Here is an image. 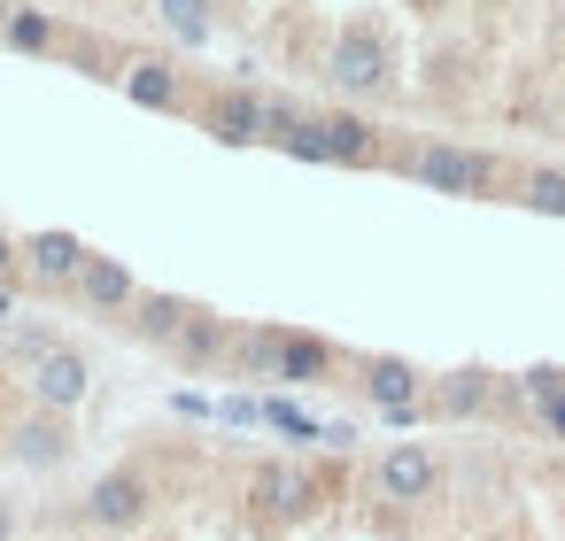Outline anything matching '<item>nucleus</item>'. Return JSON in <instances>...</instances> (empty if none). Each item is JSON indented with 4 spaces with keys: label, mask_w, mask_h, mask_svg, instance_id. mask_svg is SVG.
I'll return each instance as SVG.
<instances>
[{
    "label": "nucleus",
    "mask_w": 565,
    "mask_h": 541,
    "mask_svg": "<svg viewBox=\"0 0 565 541\" xmlns=\"http://www.w3.org/2000/svg\"><path fill=\"white\" fill-rule=\"evenodd\" d=\"M395 171H403V178H418L426 194H457V202H480V194L495 186V155L457 148V140H426V148L395 155Z\"/></svg>",
    "instance_id": "nucleus-1"
},
{
    "label": "nucleus",
    "mask_w": 565,
    "mask_h": 541,
    "mask_svg": "<svg viewBox=\"0 0 565 541\" xmlns=\"http://www.w3.org/2000/svg\"><path fill=\"white\" fill-rule=\"evenodd\" d=\"M326 78H333L341 94L372 101V94H387V86H395V55H387V40H380L372 24H349V32L326 47Z\"/></svg>",
    "instance_id": "nucleus-2"
},
{
    "label": "nucleus",
    "mask_w": 565,
    "mask_h": 541,
    "mask_svg": "<svg viewBox=\"0 0 565 541\" xmlns=\"http://www.w3.org/2000/svg\"><path fill=\"white\" fill-rule=\"evenodd\" d=\"M372 487H380L387 502H434V487H441V456H434L426 441H395V448L372 464Z\"/></svg>",
    "instance_id": "nucleus-3"
},
{
    "label": "nucleus",
    "mask_w": 565,
    "mask_h": 541,
    "mask_svg": "<svg viewBox=\"0 0 565 541\" xmlns=\"http://www.w3.org/2000/svg\"><path fill=\"white\" fill-rule=\"evenodd\" d=\"M86 394H94V364H86V356H78L71 340H63V348H47V356L32 364V402H40V410L71 418V410H78Z\"/></svg>",
    "instance_id": "nucleus-4"
},
{
    "label": "nucleus",
    "mask_w": 565,
    "mask_h": 541,
    "mask_svg": "<svg viewBox=\"0 0 565 541\" xmlns=\"http://www.w3.org/2000/svg\"><path fill=\"white\" fill-rule=\"evenodd\" d=\"M148 479L140 472H102L94 487H86V526H102V533H132L140 518H148Z\"/></svg>",
    "instance_id": "nucleus-5"
},
{
    "label": "nucleus",
    "mask_w": 565,
    "mask_h": 541,
    "mask_svg": "<svg viewBox=\"0 0 565 541\" xmlns=\"http://www.w3.org/2000/svg\"><path fill=\"white\" fill-rule=\"evenodd\" d=\"M248 502H256L264 518H310V510H318V472H302V464H264V472L248 479Z\"/></svg>",
    "instance_id": "nucleus-6"
},
{
    "label": "nucleus",
    "mask_w": 565,
    "mask_h": 541,
    "mask_svg": "<svg viewBox=\"0 0 565 541\" xmlns=\"http://www.w3.org/2000/svg\"><path fill=\"white\" fill-rule=\"evenodd\" d=\"M86 263H94V248H86L78 232H32V240H24V271H32L47 294H55V286H78Z\"/></svg>",
    "instance_id": "nucleus-7"
},
{
    "label": "nucleus",
    "mask_w": 565,
    "mask_h": 541,
    "mask_svg": "<svg viewBox=\"0 0 565 541\" xmlns=\"http://www.w3.org/2000/svg\"><path fill=\"white\" fill-rule=\"evenodd\" d=\"M202 125H210V140H225V148H256V140H264V94H256V86H225V94L202 109Z\"/></svg>",
    "instance_id": "nucleus-8"
},
{
    "label": "nucleus",
    "mask_w": 565,
    "mask_h": 541,
    "mask_svg": "<svg viewBox=\"0 0 565 541\" xmlns=\"http://www.w3.org/2000/svg\"><path fill=\"white\" fill-rule=\"evenodd\" d=\"M94 317H132V302H140V279L117 263V256H94L86 271H78V286H71Z\"/></svg>",
    "instance_id": "nucleus-9"
},
{
    "label": "nucleus",
    "mask_w": 565,
    "mask_h": 541,
    "mask_svg": "<svg viewBox=\"0 0 565 541\" xmlns=\"http://www.w3.org/2000/svg\"><path fill=\"white\" fill-rule=\"evenodd\" d=\"M117 86H125L132 109H156V117H171V109L186 101V86H179V71H171L163 55H132V63L117 71Z\"/></svg>",
    "instance_id": "nucleus-10"
},
{
    "label": "nucleus",
    "mask_w": 565,
    "mask_h": 541,
    "mask_svg": "<svg viewBox=\"0 0 565 541\" xmlns=\"http://www.w3.org/2000/svg\"><path fill=\"white\" fill-rule=\"evenodd\" d=\"M233 325L217 317V310H194L186 317V333L171 340V356H179V371H217V364H233Z\"/></svg>",
    "instance_id": "nucleus-11"
},
{
    "label": "nucleus",
    "mask_w": 565,
    "mask_h": 541,
    "mask_svg": "<svg viewBox=\"0 0 565 541\" xmlns=\"http://www.w3.org/2000/svg\"><path fill=\"white\" fill-rule=\"evenodd\" d=\"M364 394H372V410H418L426 402V371L418 364H403V356H364Z\"/></svg>",
    "instance_id": "nucleus-12"
},
{
    "label": "nucleus",
    "mask_w": 565,
    "mask_h": 541,
    "mask_svg": "<svg viewBox=\"0 0 565 541\" xmlns=\"http://www.w3.org/2000/svg\"><path fill=\"white\" fill-rule=\"evenodd\" d=\"M71 448H78V441H71V425H63L55 410L24 418V425L9 433V456H17V464H32V472H55V464H71Z\"/></svg>",
    "instance_id": "nucleus-13"
},
{
    "label": "nucleus",
    "mask_w": 565,
    "mask_h": 541,
    "mask_svg": "<svg viewBox=\"0 0 565 541\" xmlns=\"http://www.w3.org/2000/svg\"><path fill=\"white\" fill-rule=\"evenodd\" d=\"M326 125V155L341 163V171H372V163H387L380 155V132L356 117V109H333V117H318Z\"/></svg>",
    "instance_id": "nucleus-14"
},
{
    "label": "nucleus",
    "mask_w": 565,
    "mask_h": 541,
    "mask_svg": "<svg viewBox=\"0 0 565 541\" xmlns=\"http://www.w3.org/2000/svg\"><path fill=\"white\" fill-rule=\"evenodd\" d=\"M156 24L179 40V47H210L217 40V0H148Z\"/></svg>",
    "instance_id": "nucleus-15"
},
{
    "label": "nucleus",
    "mask_w": 565,
    "mask_h": 541,
    "mask_svg": "<svg viewBox=\"0 0 565 541\" xmlns=\"http://www.w3.org/2000/svg\"><path fill=\"white\" fill-rule=\"evenodd\" d=\"M426 410H434V418H457V425L480 418V410H488V371H441L434 394H426Z\"/></svg>",
    "instance_id": "nucleus-16"
},
{
    "label": "nucleus",
    "mask_w": 565,
    "mask_h": 541,
    "mask_svg": "<svg viewBox=\"0 0 565 541\" xmlns=\"http://www.w3.org/2000/svg\"><path fill=\"white\" fill-rule=\"evenodd\" d=\"M186 317H194V302H179V294H148L140 286V302H132V333L140 340H163V348L186 333Z\"/></svg>",
    "instance_id": "nucleus-17"
},
{
    "label": "nucleus",
    "mask_w": 565,
    "mask_h": 541,
    "mask_svg": "<svg viewBox=\"0 0 565 541\" xmlns=\"http://www.w3.org/2000/svg\"><path fill=\"white\" fill-rule=\"evenodd\" d=\"M341 356H333V340H318V333H287L279 340V379H295V387H310V379H326Z\"/></svg>",
    "instance_id": "nucleus-18"
},
{
    "label": "nucleus",
    "mask_w": 565,
    "mask_h": 541,
    "mask_svg": "<svg viewBox=\"0 0 565 541\" xmlns=\"http://www.w3.org/2000/svg\"><path fill=\"white\" fill-rule=\"evenodd\" d=\"M519 394L534 402V418H542V433H550V441H565V371H550V364H534V371H519Z\"/></svg>",
    "instance_id": "nucleus-19"
},
{
    "label": "nucleus",
    "mask_w": 565,
    "mask_h": 541,
    "mask_svg": "<svg viewBox=\"0 0 565 541\" xmlns=\"http://www.w3.org/2000/svg\"><path fill=\"white\" fill-rule=\"evenodd\" d=\"M0 47H17V55H55V47H63V24H55L47 9H9Z\"/></svg>",
    "instance_id": "nucleus-20"
},
{
    "label": "nucleus",
    "mask_w": 565,
    "mask_h": 541,
    "mask_svg": "<svg viewBox=\"0 0 565 541\" xmlns=\"http://www.w3.org/2000/svg\"><path fill=\"white\" fill-rule=\"evenodd\" d=\"M264 433H279V441H295V448H318V441H326V418H310L295 394H264Z\"/></svg>",
    "instance_id": "nucleus-21"
},
{
    "label": "nucleus",
    "mask_w": 565,
    "mask_h": 541,
    "mask_svg": "<svg viewBox=\"0 0 565 541\" xmlns=\"http://www.w3.org/2000/svg\"><path fill=\"white\" fill-rule=\"evenodd\" d=\"M279 340H287V325H248V333L233 340V371H248V379H279Z\"/></svg>",
    "instance_id": "nucleus-22"
},
{
    "label": "nucleus",
    "mask_w": 565,
    "mask_h": 541,
    "mask_svg": "<svg viewBox=\"0 0 565 541\" xmlns=\"http://www.w3.org/2000/svg\"><path fill=\"white\" fill-rule=\"evenodd\" d=\"M519 202H526L534 217H565V171H550V163L526 171V178H519Z\"/></svg>",
    "instance_id": "nucleus-23"
},
{
    "label": "nucleus",
    "mask_w": 565,
    "mask_h": 541,
    "mask_svg": "<svg viewBox=\"0 0 565 541\" xmlns=\"http://www.w3.org/2000/svg\"><path fill=\"white\" fill-rule=\"evenodd\" d=\"M279 148H287L295 163H333V155H326V125H318V117H302V125L279 140Z\"/></svg>",
    "instance_id": "nucleus-24"
},
{
    "label": "nucleus",
    "mask_w": 565,
    "mask_h": 541,
    "mask_svg": "<svg viewBox=\"0 0 565 541\" xmlns=\"http://www.w3.org/2000/svg\"><path fill=\"white\" fill-rule=\"evenodd\" d=\"M217 425H225V433H256V425H264V394H225V402H217Z\"/></svg>",
    "instance_id": "nucleus-25"
},
{
    "label": "nucleus",
    "mask_w": 565,
    "mask_h": 541,
    "mask_svg": "<svg viewBox=\"0 0 565 541\" xmlns=\"http://www.w3.org/2000/svg\"><path fill=\"white\" fill-rule=\"evenodd\" d=\"M47 348H63L55 325H17V333H9V356H17V364H40Z\"/></svg>",
    "instance_id": "nucleus-26"
},
{
    "label": "nucleus",
    "mask_w": 565,
    "mask_h": 541,
    "mask_svg": "<svg viewBox=\"0 0 565 541\" xmlns=\"http://www.w3.org/2000/svg\"><path fill=\"white\" fill-rule=\"evenodd\" d=\"M295 125H302V109H295V101H287V94H264V140H271V148H279V140H287V132H295Z\"/></svg>",
    "instance_id": "nucleus-27"
},
{
    "label": "nucleus",
    "mask_w": 565,
    "mask_h": 541,
    "mask_svg": "<svg viewBox=\"0 0 565 541\" xmlns=\"http://www.w3.org/2000/svg\"><path fill=\"white\" fill-rule=\"evenodd\" d=\"M318 448H356V418H326V441Z\"/></svg>",
    "instance_id": "nucleus-28"
},
{
    "label": "nucleus",
    "mask_w": 565,
    "mask_h": 541,
    "mask_svg": "<svg viewBox=\"0 0 565 541\" xmlns=\"http://www.w3.org/2000/svg\"><path fill=\"white\" fill-rule=\"evenodd\" d=\"M171 410H179V418H217V402H210V394H171Z\"/></svg>",
    "instance_id": "nucleus-29"
},
{
    "label": "nucleus",
    "mask_w": 565,
    "mask_h": 541,
    "mask_svg": "<svg viewBox=\"0 0 565 541\" xmlns=\"http://www.w3.org/2000/svg\"><path fill=\"white\" fill-rule=\"evenodd\" d=\"M17 263H24V248H17V240H9V232H0V279H9V271H17Z\"/></svg>",
    "instance_id": "nucleus-30"
},
{
    "label": "nucleus",
    "mask_w": 565,
    "mask_h": 541,
    "mask_svg": "<svg viewBox=\"0 0 565 541\" xmlns=\"http://www.w3.org/2000/svg\"><path fill=\"white\" fill-rule=\"evenodd\" d=\"M9 317H17V286H9V279H0V325H9Z\"/></svg>",
    "instance_id": "nucleus-31"
},
{
    "label": "nucleus",
    "mask_w": 565,
    "mask_h": 541,
    "mask_svg": "<svg viewBox=\"0 0 565 541\" xmlns=\"http://www.w3.org/2000/svg\"><path fill=\"white\" fill-rule=\"evenodd\" d=\"M9 533H17V510H9V502H0V541H9Z\"/></svg>",
    "instance_id": "nucleus-32"
},
{
    "label": "nucleus",
    "mask_w": 565,
    "mask_h": 541,
    "mask_svg": "<svg viewBox=\"0 0 565 541\" xmlns=\"http://www.w3.org/2000/svg\"><path fill=\"white\" fill-rule=\"evenodd\" d=\"M411 9H449V0H411Z\"/></svg>",
    "instance_id": "nucleus-33"
},
{
    "label": "nucleus",
    "mask_w": 565,
    "mask_h": 541,
    "mask_svg": "<svg viewBox=\"0 0 565 541\" xmlns=\"http://www.w3.org/2000/svg\"><path fill=\"white\" fill-rule=\"evenodd\" d=\"M557 125H565V109H557Z\"/></svg>",
    "instance_id": "nucleus-34"
}]
</instances>
